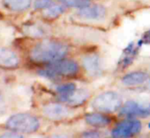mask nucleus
<instances>
[{"label": "nucleus", "instance_id": "obj_2", "mask_svg": "<svg viewBox=\"0 0 150 138\" xmlns=\"http://www.w3.org/2000/svg\"><path fill=\"white\" fill-rule=\"evenodd\" d=\"M6 127L13 132L31 134L38 130L40 122L36 117L28 113H21L11 116L7 120Z\"/></svg>", "mask_w": 150, "mask_h": 138}, {"label": "nucleus", "instance_id": "obj_13", "mask_svg": "<svg viewBox=\"0 0 150 138\" xmlns=\"http://www.w3.org/2000/svg\"><path fill=\"white\" fill-rule=\"evenodd\" d=\"M85 120L88 125L97 127H106L110 123V119L100 113H87L85 115Z\"/></svg>", "mask_w": 150, "mask_h": 138}, {"label": "nucleus", "instance_id": "obj_1", "mask_svg": "<svg viewBox=\"0 0 150 138\" xmlns=\"http://www.w3.org/2000/svg\"><path fill=\"white\" fill-rule=\"evenodd\" d=\"M68 52V47L60 41L46 40L35 46L30 52V58L35 62L50 63L63 59Z\"/></svg>", "mask_w": 150, "mask_h": 138}, {"label": "nucleus", "instance_id": "obj_14", "mask_svg": "<svg viewBox=\"0 0 150 138\" xmlns=\"http://www.w3.org/2000/svg\"><path fill=\"white\" fill-rule=\"evenodd\" d=\"M5 5L12 11L21 12L31 6V0H4Z\"/></svg>", "mask_w": 150, "mask_h": 138}, {"label": "nucleus", "instance_id": "obj_6", "mask_svg": "<svg viewBox=\"0 0 150 138\" xmlns=\"http://www.w3.org/2000/svg\"><path fill=\"white\" fill-rule=\"evenodd\" d=\"M119 114L122 116L132 117H148L150 116V108L144 106L135 101H127L119 111Z\"/></svg>", "mask_w": 150, "mask_h": 138}, {"label": "nucleus", "instance_id": "obj_12", "mask_svg": "<svg viewBox=\"0 0 150 138\" xmlns=\"http://www.w3.org/2000/svg\"><path fill=\"white\" fill-rule=\"evenodd\" d=\"M148 79V75L142 71H133L126 74L122 78V83L126 86H135L144 84Z\"/></svg>", "mask_w": 150, "mask_h": 138}, {"label": "nucleus", "instance_id": "obj_9", "mask_svg": "<svg viewBox=\"0 0 150 138\" xmlns=\"http://www.w3.org/2000/svg\"><path fill=\"white\" fill-rule=\"evenodd\" d=\"M78 15L82 19L90 20H103L106 15V9L103 6H88L83 8H80Z\"/></svg>", "mask_w": 150, "mask_h": 138}, {"label": "nucleus", "instance_id": "obj_22", "mask_svg": "<svg viewBox=\"0 0 150 138\" xmlns=\"http://www.w3.org/2000/svg\"><path fill=\"white\" fill-rule=\"evenodd\" d=\"M141 40H142L143 43L150 44V30L146 31V32L143 34V36H142Z\"/></svg>", "mask_w": 150, "mask_h": 138}, {"label": "nucleus", "instance_id": "obj_24", "mask_svg": "<svg viewBox=\"0 0 150 138\" xmlns=\"http://www.w3.org/2000/svg\"><path fill=\"white\" fill-rule=\"evenodd\" d=\"M146 82H147V87L150 89V78H149V79H147V81H146Z\"/></svg>", "mask_w": 150, "mask_h": 138}, {"label": "nucleus", "instance_id": "obj_7", "mask_svg": "<svg viewBox=\"0 0 150 138\" xmlns=\"http://www.w3.org/2000/svg\"><path fill=\"white\" fill-rule=\"evenodd\" d=\"M42 113L49 120H60L69 116L70 110L59 103H50L42 107Z\"/></svg>", "mask_w": 150, "mask_h": 138}, {"label": "nucleus", "instance_id": "obj_23", "mask_svg": "<svg viewBox=\"0 0 150 138\" xmlns=\"http://www.w3.org/2000/svg\"><path fill=\"white\" fill-rule=\"evenodd\" d=\"M45 138H69V137L64 134H53V135H50Z\"/></svg>", "mask_w": 150, "mask_h": 138}, {"label": "nucleus", "instance_id": "obj_19", "mask_svg": "<svg viewBox=\"0 0 150 138\" xmlns=\"http://www.w3.org/2000/svg\"><path fill=\"white\" fill-rule=\"evenodd\" d=\"M25 31H26L28 34H30V35H32V36H42V35L44 34L43 31H42L40 27H36V26H35V25L28 27L25 29Z\"/></svg>", "mask_w": 150, "mask_h": 138}, {"label": "nucleus", "instance_id": "obj_21", "mask_svg": "<svg viewBox=\"0 0 150 138\" xmlns=\"http://www.w3.org/2000/svg\"><path fill=\"white\" fill-rule=\"evenodd\" d=\"M81 138H102L100 134L96 131H88L82 134Z\"/></svg>", "mask_w": 150, "mask_h": 138}, {"label": "nucleus", "instance_id": "obj_5", "mask_svg": "<svg viewBox=\"0 0 150 138\" xmlns=\"http://www.w3.org/2000/svg\"><path fill=\"white\" fill-rule=\"evenodd\" d=\"M58 76H73L79 71L78 63L70 59H60L50 62L48 67Z\"/></svg>", "mask_w": 150, "mask_h": 138}, {"label": "nucleus", "instance_id": "obj_20", "mask_svg": "<svg viewBox=\"0 0 150 138\" xmlns=\"http://www.w3.org/2000/svg\"><path fill=\"white\" fill-rule=\"evenodd\" d=\"M0 138H23V135H21V134L17 133V132H8V133H5L3 134L0 135Z\"/></svg>", "mask_w": 150, "mask_h": 138}, {"label": "nucleus", "instance_id": "obj_10", "mask_svg": "<svg viewBox=\"0 0 150 138\" xmlns=\"http://www.w3.org/2000/svg\"><path fill=\"white\" fill-rule=\"evenodd\" d=\"M20 63L18 55L12 50L0 48V67L12 69L16 68Z\"/></svg>", "mask_w": 150, "mask_h": 138}, {"label": "nucleus", "instance_id": "obj_18", "mask_svg": "<svg viewBox=\"0 0 150 138\" xmlns=\"http://www.w3.org/2000/svg\"><path fill=\"white\" fill-rule=\"evenodd\" d=\"M54 5L53 0H35L34 6L35 9H47Z\"/></svg>", "mask_w": 150, "mask_h": 138}, {"label": "nucleus", "instance_id": "obj_3", "mask_svg": "<svg viewBox=\"0 0 150 138\" xmlns=\"http://www.w3.org/2000/svg\"><path fill=\"white\" fill-rule=\"evenodd\" d=\"M122 106L121 97L115 92H105L98 95L92 103L94 109L103 113H113Z\"/></svg>", "mask_w": 150, "mask_h": 138}, {"label": "nucleus", "instance_id": "obj_8", "mask_svg": "<svg viewBox=\"0 0 150 138\" xmlns=\"http://www.w3.org/2000/svg\"><path fill=\"white\" fill-rule=\"evenodd\" d=\"M89 92L86 89H75L71 92L64 96H58V99L62 102H66L70 106H79L83 105L89 98Z\"/></svg>", "mask_w": 150, "mask_h": 138}, {"label": "nucleus", "instance_id": "obj_15", "mask_svg": "<svg viewBox=\"0 0 150 138\" xmlns=\"http://www.w3.org/2000/svg\"><path fill=\"white\" fill-rule=\"evenodd\" d=\"M64 13V8L62 6L54 4L50 7L45 9V11L43 12V15L46 18L55 19V18H57L58 16H60L61 14H63Z\"/></svg>", "mask_w": 150, "mask_h": 138}, {"label": "nucleus", "instance_id": "obj_4", "mask_svg": "<svg viewBox=\"0 0 150 138\" xmlns=\"http://www.w3.org/2000/svg\"><path fill=\"white\" fill-rule=\"evenodd\" d=\"M141 130V123L139 120L127 119L119 122L111 131L112 138H131Z\"/></svg>", "mask_w": 150, "mask_h": 138}, {"label": "nucleus", "instance_id": "obj_11", "mask_svg": "<svg viewBox=\"0 0 150 138\" xmlns=\"http://www.w3.org/2000/svg\"><path fill=\"white\" fill-rule=\"evenodd\" d=\"M82 64L85 70L90 75H97L101 72L100 58L96 55H89L82 59Z\"/></svg>", "mask_w": 150, "mask_h": 138}, {"label": "nucleus", "instance_id": "obj_16", "mask_svg": "<svg viewBox=\"0 0 150 138\" xmlns=\"http://www.w3.org/2000/svg\"><path fill=\"white\" fill-rule=\"evenodd\" d=\"M64 5L70 6V7H75V8H83L86 6H88L91 5L90 0H58Z\"/></svg>", "mask_w": 150, "mask_h": 138}, {"label": "nucleus", "instance_id": "obj_25", "mask_svg": "<svg viewBox=\"0 0 150 138\" xmlns=\"http://www.w3.org/2000/svg\"><path fill=\"white\" fill-rule=\"evenodd\" d=\"M148 127H150V124H148Z\"/></svg>", "mask_w": 150, "mask_h": 138}, {"label": "nucleus", "instance_id": "obj_17", "mask_svg": "<svg viewBox=\"0 0 150 138\" xmlns=\"http://www.w3.org/2000/svg\"><path fill=\"white\" fill-rule=\"evenodd\" d=\"M75 89H76V85H75V84L68 83V84H64V85H59L57 88V92L58 93V96H64V95L69 94L70 92H71Z\"/></svg>", "mask_w": 150, "mask_h": 138}]
</instances>
